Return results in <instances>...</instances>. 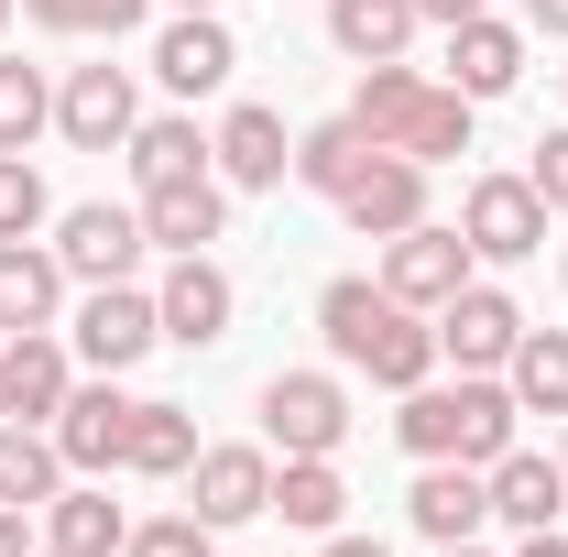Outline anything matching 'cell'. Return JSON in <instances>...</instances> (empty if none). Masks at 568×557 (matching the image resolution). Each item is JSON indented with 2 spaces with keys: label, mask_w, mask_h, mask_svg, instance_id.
Listing matches in <instances>:
<instances>
[{
  "label": "cell",
  "mask_w": 568,
  "mask_h": 557,
  "mask_svg": "<svg viewBox=\"0 0 568 557\" xmlns=\"http://www.w3.org/2000/svg\"><path fill=\"white\" fill-rule=\"evenodd\" d=\"M558 470H568V448H558Z\"/></svg>",
  "instance_id": "44"
},
{
  "label": "cell",
  "mask_w": 568,
  "mask_h": 557,
  "mask_svg": "<svg viewBox=\"0 0 568 557\" xmlns=\"http://www.w3.org/2000/svg\"><path fill=\"white\" fill-rule=\"evenodd\" d=\"M55 121V88H44V67H11L0 55V153H33V132Z\"/></svg>",
  "instance_id": "30"
},
{
  "label": "cell",
  "mask_w": 568,
  "mask_h": 557,
  "mask_svg": "<svg viewBox=\"0 0 568 557\" xmlns=\"http://www.w3.org/2000/svg\"><path fill=\"white\" fill-rule=\"evenodd\" d=\"M67 263L44 252V241H0V328L22 340V328H55L67 317Z\"/></svg>",
  "instance_id": "18"
},
{
  "label": "cell",
  "mask_w": 568,
  "mask_h": 557,
  "mask_svg": "<svg viewBox=\"0 0 568 557\" xmlns=\"http://www.w3.org/2000/svg\"><path fill=\"white\" fill-rule=\"evenodd\" d=\"M0 383H11V416L33 426H55V405L77 394V372H67V340L55 328H22V340H0Z\"/></svg>",
  "instance_id": "19"
},
{
  "label": "cell",
  "mask_w": 568,
  "mask_h": 557,
  "mask_svg": "<svg viewBox=\"0 0 568 557\" xmlns=\"http://www.w3.org/2000/svg\"><path fill=\"white\" fill-rule=\"evenodd\" d=\"M121 470H142V482H186V470H197V416H186V405H132Z\"/></svg>",
  "instance_id": "27"
},
{
  "label": "cell",
  "mask_w": 568,
  "mask_h": 557,
  "mask_svg": "<svg viewBox=\"0 0 568 557\" xmlns=\"http://www.w3.org/2000/svg\"><path fill=\"white\" fill-rule=\"evenodd\" d=\"M416 0H328V44L351 55V67H405V44H416Z\"/></svg>",
  "instance_id": "20"
},
{
  "label": "cell",
  "mask_w": 568,
  "mask_h": 557,
  "mask_svg": "<svg viewBox=\"0 0 568 557\" xmlns=\"http://www.w3.org/2000/svg\"><path fill=\"white\" fill-rule=\"evenodd\" d=\"M503 383H514L525 416H568V328H525L514 361H503Z\"/></svg>",
  "instance_id": "28"
},
{
  "label": "cell",
  "mask_w": 568,
  "mask_h": 557,
  "mask_svg": "<svg viewBox=\"0 0 568 557\" xmlns=\"http://www.w3.org/2000/svg\"><path fill=\"white\" fill-rule=\"evenodd\" d=\"M525 186H536L547 209H568V121H558L547 142H536V164H525Z\"/></svg>",
  "instance_id": "34"
},
{
  "label": "cell",
  "mask_w": 568,
  "mask_h": 557,
  "mask_svg": "<svg viewBox=\"0 0 568 557\" xmlns=\"http://www.w3.org/2000/svg\"><path fill=\"white\" fill-rule=\"evenodd\" d=\"M44 547H55V557H121V547H132V514H121L99 482H77V492L44 503Z\"/></svg>",
  "instance_id": "22"
},
{
  "label": "cell",
  "mask_w": 568,
  "mask_h": 557,
  "mask_svg": "<svg viewBox=\"0 0 568 557\" xmlns=\"http://www.w3.org/2000/svg\"><path fill=\"white\" fill-rule=\"evenodd\" d=\"M361 164H372V132H361L351 110H339V121H317V132H295V186H317L328 209L361 186Z\"/></svg>",
  "instance_id": "25"
},
{
  "label": "cell",
  "mask_w": 568,
  "mask_h": 557,
  "mask_svg": "<svg viewBox=\"0 0 568 557\" xmlns=\"http://www.w3.org/2000/svg\"><path fill=\"white\" fill-rule=\"evenodd\" d=\"M175 11H219V0H175Z\"/></svg>",
  "instance_id": "42"
},
{
  "label": "cell",
  "mask_w": 568,
  "mask_h": 557,
  "mask_svg": "<svg viewBox=\"0 0 568 557\" xmlns=\"http://www.w3.org/2000/svg\"><path fill=\"white\" fill-rule=\"evenodd\" d=\"M0 33H11V0H0Z\"/></svg>",
  "instance_id": "43"
},
{
  "label": "cell",
  "mask_w": 568,
  "mask_h": 557,
  "mask_svg": "<svg viewBox=\"0 0 568 557\" xmlns=\"http://www.w3.org/2000/svg\"><path fill=\"white\" fill-rule=\"evenodd\" d=\"M22 11H33L44 33H132L153 0H22Z\"/></svg>",
  "instance_id": "31"
},
{
  "label": "cell",
  "mask_w": 568,
  "mask_h": 557,
  "mask_svg": "<svg viewBox=\"0 0 568 557\" xmlns=\"http://www.w3.org/2000/svg\"><path fill=\"white\" fill-rule=\"evenodd\" d=\"M44 557H55V547H44Z\"/></svg>",
  "instance_id": "46"
},
{
  "label": "cell",
  "mask_w": 568,
  "mask_h": 557,
  "mask_svg": "<svg viewBox=\"0 0 568 557\" xmlns=\"http://www.w3.org/2000/svg\"><path fill=\"white\" fill-rule=\"evenodd\" d=\"M339 219H351L361 241H394V230H416V219H426V164H405V153H372V164H361V186L339 198Z\"/></svg>",
  "instance_id": "17"
},
{
  "label": "cell",
  "mask_w": 568,
  "mask_h": 557,
  "mask_svg": "<svg viewBox=\"0 0 568 557\" xmlns=\"http://www.w3.org/2000/svg\"><path fill=\"white\" fill-rule=\"evenodd\" d=\"M514 557H568V536H558V525H536V536H525Z\"/></svg>",
  "instance_id": "39"
},
{
  "label": "cell",
  "mask_w": 568,
  "mask_h": 557,
  "mask_svg": "<svg viewBox=\"0 0 568 557\" xmlns=\"http://www.w3.org/2000/svg\"><path fill=\"white\" fill-rule=\"evenodd\" d=\"M525 22H536V33H558V44H568V0H525Z\"/></svg>",
  "instance_id": "37"
},
{
  "label": "cell",
  "mask_w": 568,
  "mask_h": 557,
  "mask_svg": "<svg viewBox=\"0 0 568 557\" xmlns=\"http://www.w3.org/2000/svg\"><path fill=\"white\" fill-rule=\"evenodd\" d=\"M55 448H67V470H88V482L121 470V448H132V394H121V372L77 383L67 405H55Z\"/></svg>",
  "instance_id": "7"
},
{
  "label": "cell",
  "mask_w": 568,
  "mask_h": 557,
  "mask_svg": "<svg viewBox=\"0 0 568 557\" xmlns=\"http://www.w3.org/2000/svg\"><path fill=\"white\" fill-rule=\"evenodd\" d=\"M67 492V448H55V426H0V503H22V514H44Z\"/></svg>",
  "instance_id": "24"
},
{
  "label": "cell",
  "mask_w": 568,
  "mask_h": 557,
  "mask_svg": "<svg viewBox=\"0 0 568 557\" xmlns=\"http://www.w3.org/2000/svg\"><path fill=\"white\" fill-rule=\"evenodd\" d=\"M186 514H197V525H252V514H274V448H197Z\"/></svg>",
  "instance_id": "11"
},
{
  "label": "cell",
  "mask_w": 568,
  "mask_h": 557,
  "mask_svg": "<svg viewBox=\"0 0 568 557\" xmlns=\"http://www.w3.org/2000/svg\"><path fill=\"white\" fill-rule=\"evenodd\" d=\"M263 437H274L284 459H339V437H351L339 372H274L263 383Z\"/></svg>",
  "instance_id": "3"
},
{
  "label": "cell",
  "mask_w": 568,
  "mask_h": 557,
  "mask_svg": "<svg viewBox=\"0 0 568 557\" xmlns=\"http://www.w3.org/2000/svg\"><path fill=\"white\" fill-rule=\"evenodd\" d=\"M339 503H351V492H339L328 459H284V470H274V514L306 525V536H339Z\"/></svg>",
  "instance_id": "29"
},
{
  "label": "cell",
  "mask_w": 568,
  "mask_h": 557,
  "mask_svg": "<svg viewBox=\"0 0 568 557\" xmlns=\"http://www.w3.org/2000/svg\"><path fill=\"white\" fill-rule=\"evenodd\" d=\"M558 263H568V252H558Z\"/></svg>",
  "instance_id": "45"
},
{
  "label": "cell",
  "mask_w": 568,
  "mask_h": 557,
  "mask_svg": "<svg viewBox=\"0 0 568 557\" xmlns=\"http://www.w3.org/2000/svg\"><path fill=\"white\" fill-rule=\"evenodd\" d=\"M481 482H493V514H503V525H525V536L568 514V470H558V459H536V448H503Z\"/></svg>",
  "instance_id": "23"
},
{
  "label": "cell",
  "mask_w": 568,
  "mask_h": 557,
  "mask_svg": "<svg viewBox=\"0 0 568 557\" xmlns=\"http://www.w3.org/2000/svg\"><path fill=\"white\" fill-rule=\"evenodd\" d=\"M525 77V33L514 22H493V11H470V22H448V88L481 110V99H503Z\"/></svg>",
  "instance_id": "15"
},
{
  "label": "cell",
  "mask_w": 568,
  "mask_h": 557,
  "mask_svg": "<svg viewBox=\"0 0 568 557\" xmlns=\"http://www.w3.org/2000/svg\"><path fill=\"white\" fill-rule=\"evenodd\" d=\"M44 230V175L22 153H0V241H33Z\"/></svg>",
  "instance_id": "32"
},
{
  "label": "cell",
  "mask_w": 568,
  "mask_h": 557,
  "mask_svg": "<svg viewBox=\"0 0 568 557\" xmlns=\"http://www.w3.org/2000/svg\"><path fill=\"white\" fill-rule=\"evenodd\" d=\"M351 121L372 132V153H405V164L470 153V99H459L448 77H416V67H361Z\"/></svg>",
  "instance_id": "1"
},
{
  "label": "cell",
  "mask_w": 568,
  "mask_h": 557,
  "mask_svg": "<svg viewBox=\"0 0 568 557\" xmlns=\"http://www.w3.org/2000/svg\"><path fill=\"white\" fill-rule=\"evenodd\" d=\"M209 536H219V525H197V514H153V525H132L121 557H219Z\"/></svg>",
  "instance_id": "33"
},
{
  "label": "cell",
  "mask_w": 568,
  "mask_h": 557,
  "mask_svg": "<svg viewBox=\"0 0 568 557\" xmlns=\"http://www.w3.org/2000/svg\"><path fill=\"white\" fill-rule=\"evenodd\" d=\"M514 383H493V372H459V383H416L405 394V416H394V437L416 448V459H470V470H493L503 448H514Z\"/></svg>",
  "instance_id": "2"
},
{
  "label": "cell",
  "mask_w": 568,
  "mask_h": 557,
  "mask_svg": "<svg viewBox=\"0 0 568 557\" xmlns=\"http://www.w3.org/2000/svg\"><path fill=\"white\" fill-rule=\"evenodd\" d=\"M230 67H241V44H230V22H219V11H175V22L153 33V77H164L175 99L230 88Z\"/></svg>",
  "instance_id": "14"
},
{
  "label": "cell",
  "mask_w": 568,
  "mask_h": 557,
  "mask_svg": "<svg viewBox=\"0 0 568 557\" xmlns=\"http://www.w3.org/2000/svg\"><path fill=\"white\" fill-rule=\"evenodd\" d=\"M459 241H470L481 263H536V252H547V198H536L525 175H470Z\"/></svg>",
  "instance_id": "4"
},
{
  "label": "cell",
  "mask_w": 568,
  "mask_h": 557,
  "mask_svg": "<svg viewBox=\"0 0 568 557\" xmlns=\"http://www.w3.org/2000/svg\"><path fill=\"white\" fill-rule=\"evenodd\" d=\"M230 306H241V295H230V274H219L209 252H175V274L153 284V317H164L175 350H219L230 340Z\"/></svg>",
  "instance_id": "12"
},
{
  "label": "cell",
  "mask_w": 568,
  "mask_h": 557,
  "mask_svg": "<svg viewBox=\"0 0 568 557\" xmlns=\"http://www.w3.org/2000/svg\"><path fill=\"white\" fill-rule=\"evenodd\" d=\"M525 340V306L503 295V284H459L448 306H437V361H459V372H503Z\"/></svg>",
  "instance_id": "8"
},
{
  "label": "cell",
  "mask_w": 568,
  "mask_h": 557,
  "mask_svg": "<svg viewBox=\"0 0 568 557\" xmlns=\"http://www.w3.org/2000/svg\"><path fill=\"white\" fill-rule=\"evenodd\" d=\"M142 230H153V252H209L219 230H230V198H219V175L153 186V198H142Z\"/></svg>",
  "instance_id": "21"
},
{
  "label": "cell",
  "mask_w": 568,
  "mask_h": 557,
  "mask_svg": "<svg viewBox=\"0 0 568 557\" xmlns=\"http://www.w3.org/2000/svg\"><path fill=\"white\" fill-rule=\"evenodd\" d=\"M426 22H437V33H448V22H470V11H493V0H416Z\"/></svg>",
  "instance_id": "36"
},
{
  "label": "cell",
  "mask_w": 568,
  "mask_h": 557,
  "mask_svg": "<svg viewBox=\"0 0 568 557\" xmlns=\"http://www.w3.org/2000/svg\"><path fill=\"white\" fill-rule=\"evenodd\" d=\"M470 263H481V252H470L459 230L416 219V230H394V241H383V295H405V306H426V317H437V306L470 284Z\"/></svg>",
  "instance_id": "6"
},
{
  "label": "cell",
  "mask_w": 568,
  "mask_h": 557,
  "mask_svg": "<svg viewBox=\"0 0 568 557\" xmlns=\"http://www.w3.org/2000/svg\"><path fill=\"white\" fill-rule=\"evenodd\" d=\"M0 557H44V547H33V514H22V503H0Z\"/></svg>",
  "instance_id": "35"
},
{
  "label": "cell",
  "mask_w": 568,
  "mask_h": 557,
  "mask_svg": "<svg viewBox=\"0 0 568 557\" xmlns=\"http://www.w3.org/2000/svg\"><path fill=\"white\" fill-rule=\"evenodd\" d=\"M0 426H11V383H0Z\"/></svg>",
  "instance_id": "41"
},
{
  "label": "cell",
  "mask_w": 568,
  "mask_h": 557,
  "mask_svg": "<svg viewBox=\"0 0 568 557\" xmlns=\"http://www.w3.org/2000/svg\"><path fill=\"white\" fill-rule=\"evenodd\" d=\"M132 121H142L132 67H67V88H55V132H67L77 153H121Z\"/></svg>",
  "instance_id": "9"
},
{
  "label": "cell",
  "mask_w": 568,
  "mask_h": 557,
  "mask_svg": "<svg viewBox=\"0 0 568 557\" xmlns=\"http://www.w3.org/2000/svg\"><path fill=\"white\" fill-rule=\"evenodd\" d=\"M153 252V230H142V209H110V198H88V209L55 219V263H67L77 284H132V263Z\"/></svg>",
  "instance_id": "5"
},
{
  "label": "cell",
  "mask_w": 568,
  "mask_h": 557,
  "mask_svg": "<svg viewBox=\"0 0 568 557\" xmlns=\"http://www.w3.org/2000/svg\"><path fill=\"white\" fill-rule=\"evenodd\" d=\"M209 153H219V175H230V186H284V175H295L284 110H263V99H241V110L209 132Z\"/></svg>",
  "instance_id": "16"
},
{
  "label": "cell",
  "mask_w": 568,
  "mask_h": 557,
  "mask_svg": "<svg viewBox=\"0 0 568 557\" xmlns=\"http://www.w3.org/2000/svg\"><path fill=\"white\" fill-rule=\"evenodd\" d=\"M405 514H416L426 547H459V536H481V525H493V482H481L470 459H426L416 492H405Z\"/></svg>",
  "instance_id": "13"
},
{
  "label": "cell",
  "mask_w": 568,
  "mask_h": 557,
  "mask_svg": "<svg viewBox=\"0 0 568 557\" xmlns=\"http://www.w3.org/2000/svg\"><path fill=\"white\" fill-rule=\"evenodd\" d=\"M437 557H481V547H470V536H459V547H437Z\"/></svg>",
  "instance_id": "40"
},
{
  "label": "cell",
  "mask_w": 568,
  "mask_h": 557,
  "mask_svg": "<svg viewBox=\"0 0 568 557\" xmlns=\"http://www.w3.org/2000/svg\"><path fill=\"white\" fill-rule=\"evenodd\" d=\"M317 557H394V547H383V536H328Z\"/></svg>",
  "instance_id": "38"
},
{
  "label": "cell",
  "mask_w": 568,
  "mask_h": 557,
  "mask_svg": "<svg viewBox=\"0 0 568 557\" xmlns=\"http://www.w3.org/2000/svg\"><path fill=\"white\" fill-rule=\"evenodd\" d=\"M121 153H132V186H142V198H153V186H186V175H209V164H219L197 121H132Z\"/></svg>",
  "instance_id": "26"
},
{
  "label": "cell",
  "mask_w": 568,
  "mask_h": 557,
  "mask_svg": "<svg viewBox=\"0 0 568 557\" xmlns=\"http://www.w3.org/2000/svg\"><path fill=\"white\" fill-rule=\"evenodd\" d=\"M153 340H164V317H153L142 284H88V306H77V361L88 372H132Z\"/></svg>",
  "instance_id": "10"
}]
</instances>
